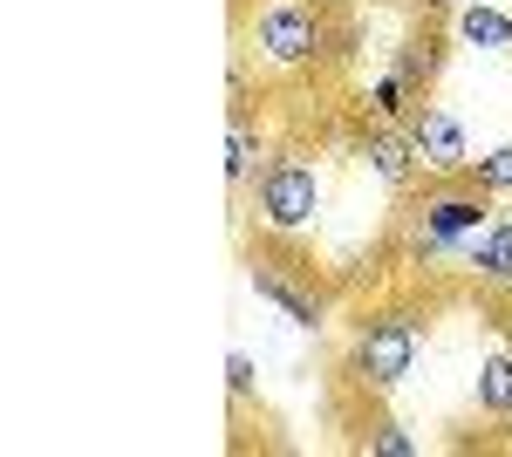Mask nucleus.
Here are the masks:
<instances>
[{
  "label": "nucleus",
  "instance_id": "1",
  "mask_svg": "<svg viewBox=\"0 0 512 457\" xmlns=\"http://www.w3.org/2000/svg\"><path fill=\"white\" fill-rule=\"evenodd\" d=\"M246 55L274 76H308L335 55V28L321 0H260L246 14Z\"/></svg>",
  "mask_w": 512,
  "mask_h": 457
},
{
  "label": "nucleus",
  "instance_id": "2",
  "mask_svg": "<svg viewBox=\"0 0 512 457\" xmlns=\"http://www.w3.org/2000/svg\"><path fill=\"white\" fill-rule=\"evenodd\" d=\"M321 212H328L321 157L280 151L274 164L260 171V185H253V219H260V232H274V239H301V232L321 226Z\"/></svg>",
  "mask_w": 512,
  "mask_h": 457
},
{
  "label": "nucleus",
  "instance_id": "3",
  "mask_svg": "<svg viewBox=\"0 0 512 457\" xmlns=\"http://www.w3.org/2000/svg\"><path fill=\"white\" fill-rule=\"evenodd\" d=\"M492 219V198L472 178H437L410 212V260H465V239Z\"/></svg>",
  "mask_w": 512,
  "mask_h": 457
},
{
  "label": "nucleus",
  "instance_id": "4",
  "mask_svg": "<svg viewBox=\"0 0 512 457\" xmlns=\"http://www.w3.org/2000/svg\"><path fill=\"white\" fill-rule=\"evenodd\" d=\"M417 348H424V335H417V321H410V314H376V321H362V328H355L349 376L362 382L369 396H390V389L410 382Z\"/></svg>",
  "mask_w": 512,
  "mask_h": 457
},
{
  "label": "nucleus",
  "instance_id": "5",
  "mask_svg": "<svg viewBox=\"0 0 512 457\" xmlns=\"http://www.w3.org/2000/svg\"><path fill=\"white\" fill-rule=\"evenodd\" d=\"M403 130H410V144H417L424 178H465V171H472V130H465V116L451 110V103L424 96Z\"/></svg>",
  "mask_w": 512,
  "mask_h": 457
},
{
  "label": "nucleus",
  "instance_id": "6",
  "mask_svg": "<svg viewBox=\"0 0 512 457\" xmlns=\"http://www.w3.org/2000/svg\"><path fill=\"white\" fill-rule=\"evenodd\" d=\"M246 280H253V294H260L267 307H280V314H287V328H308V335H315L321 321H328V301H321V287L294 280V273L280 267V260H253V273H246Z\"/></svg>",
  "mask_w": 512,
  "mask_h": 457
},
{
  "label": "nucleus",
  "instance_id": "7",
  "mask_svg": "<svg viewBox=\"0 0 512 457\" xmlns=\"http://www.w3.org/2000/svg\"><path fill=\"white\" fill-rule=\"evenodd\" d=\"M362 164H369V178L376 185H390V191H403L424 164H417V144H410V130L403 123H369L362 130Z\"/></svg>",
  "mask_w": 512,
  "mask_h": 457
},
{
  "label": "nucleus",
  "instance_id": "8",
  "mask_svg": "<svg viewBox=\"0 0 512 457\" xmlns=\"http://www.w3.org/2000/svg\"><path fill=\"white\" fill-rule=\"evenodd\" d=\"M465 267L478 273V287L512 294V219H506V212H492V219L465 239Z\"/></svg>",
  "mask_w": 512,
  "mask_h": 457
},
{
  "label": "nucleus",
  "instance_id": "9",
  "mask_svg": "<svg viewBox=\"0 0 512 457\" xmlns=\"http://www.w3.org/2000/svg\"><path fill=\"white\" fill-rule=\"evenodd\" d=\"M451 41L458 48H478V55H512V7H499V0H465L451 14Z\"/></svg>",
  "mask_w": 512,
  "mask_h": 457
},
{
  "label": "nucleus",
  "instance_id": "10",
  "mask_svg": "<svg viewBox=\"0 0 512 457\" xmlns=\"http://www.w3.org/2000/svg\"><path fill=\"white\" fill-rule=\"evenodd\" d=\"M274 157H267V137H260V123L246 110H233V123H226V178H233V191L260 185V171H267Z\"/></svg>",
  "mask_w": 512,
  "mask_h": 457
},
{
  "label": "nucleus",
  "instance_id": "11",
  "mask_svg": "<svg viewBox=\"0 0 512 457\" xmlns=\"http://www.w3.org/2000/svg\"><path fill=\"white\" fill-rule=\"evenodd\" d=\"M390 69L410 82L417 96H431L437 76H444V41H437V35H403V41L390 48Z\"/></svg>",
  "mask_w": 512,
  "mask_h": 457
},
{
  "label": "nucleus",
  "instance_id": "12",
  "mask_svg": "<svg viewBox=\"0 0 512 457\" xmlns=\"http://www.w3.org/2000/svg\"><path fill=\"white\" fill-rule=\"evenodd\" d=\"M472 403H478V417H512V348H492V355H478Z\"/></svg>",
  "mask_w": 512,
  "mask_h": 457
},
{
  "label": "nucleus",
  "instance_id": "13",
  "mask_svg": "<svg viewBox=\"0 0 512 457\" xmlns=\"http://www.w3.org/2000/svg\"><path fill=\"white\" fill-rule=\"evenodd\" d=\"M417 103H424V96L396 76V69H383L376 82H362V116H369V123H410Z\"/></svg>",
  "mask_w": 512,
  "mask_h": 457
},
{
  "label": "nucleus",
  "instance_id": "14",
  "mask_svg": "<svg viewBox=\"0 0 512 457\" xmlns=\"http://www.w3.org/2000/svg\"><path fill=\"white\" fill-rule=\"evenodd\" d=\"M485 198H512V137L506 144H492L485 157H472V171H465Z\"/></svg>",
  "mask_w": 512,
  "mask_h": 457
},
{
  "label": "nucleus",
  "instance_id": "15",
  "mask_svg": "<svg viewBox=\"0 0 512 457\" xmlns=\"http://www.w3.org/2000/svg\"><path fill=\"white\" fill-rule=\"evenodd\" d=\"M362 451L369 457H417L424 444H417L403 423H369V430H362Z\"/></svg>",
  "mask_w": 512,
  "mask_h": 457
},
{
  "label": "nucleus",
  "instance_id": "16",
  "mask_svg": "<svg viewBox=\"0 0 512 457\" xmlns=\"http://www.w3.org/2000/svg\"><path fill=\"white\" fill-rule=\"evenodd\" d=\"M226 389H233V403H253V389H260V369H253V355H246V348L226 355Z\"/></svg>",
  "mask_w": 512,
  "mask_h": 457
}]
</instances>
